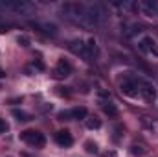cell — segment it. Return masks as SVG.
Listing matches in <instances>:
<instances>
[{"mask_svg": "<svg viewBox=\"0 0 158 157\" xmlns=\"http://www.w3.org/2000/svg\"><path fill=\"white\" fill-rule=\"evenodd\" d=\"M70 50H72L74 54L86 56V44H85L83 41H79V39H76V41H72V43H70Z\"/></svg>", "mask_w": 158, "mask_h": 157, "instance_id": "obj_12", "label": "cell"}, {"mask_svg": "<svg viewBox=\"0 0 158 157\" xmlns=\"http://www.w3.org/2000/svg\"><path fill=\"white\" fill-rule=\"evenodd\" d=\"M7 129H9V124L6 122V118L0 117V133H6Z\"/></svg>", "mask_w": 158, "mask_h": 157, "instance_id": "obj_17", "label": "cell"}, {"mask_svg": "<svg viewBox=\"0 0 158 157\" xmlns=\"http://www.w3.org/2000/svg\"><path fill=\"white\" fill-rule=\"evenodd\" d=\"M140 9L143 11L145 17H158V2L155 0H145L140 4Z\"/></svg>", "mask_w": 158, "mask_h": 157, "instance_id": "obj_8", "label": "cell"}, {"mask_svg": "<svg viewBox=\"0 0 158 157\" xmlns=\"http://www.w3.org/2000/svg\"><path fill=\"white\" fill-rule=\"evenodd\" d=\"M121 92H125L127 96H138L140 94V81L136 79H125L121 83Z\"/></svg>", "mask_w": 158, "mask_h": 157, "instance_id": "obj_6", "label": "cell"}, {"mask_svg": "<svg viewBox=\"0 0 158 157\" xmlns=\"http://www.w3.org/2000/svg\"><path fill=\"white\" fill-rule=\"evenodd\" d=\"M109 17V11L103 4H88L83 9V22L88 26H98L103 24Z\"/></svg>", "mask_w": 158, "mask_h": 157, "instance_id": "obj_1", "label": "cell"}, {"mask_svg": "<svg viewBox=\"0 0 158 157\" xmlns=\"http://www.w3.org/2000/svg\"><path fill=\"white\" fill-rule=\"evenodd\" d=\"M138 46H140V50L142 52H145V54H149V56H158V46H156V41L153 39L151 35H145V37H142L140 43H138Z\"/></svg>", "mask_w": 158, "mask_h": 157, "instance_id": "obj_4", "label": "cell"}, {"mask_svg": "<svg viewBox=\"0 0 158 157\" xmlns=\"http://www.w3.org/2000/svg\"><path fill=\"white\" fill-rule=\"evenodd\" d=\"M19 43H22V46H28V43H30V41H28V37H24V35H22V37H19Z\"/></svg>", "mask_w": 158, "mask_h": 157, "instance_id": "obj_20", "label": "cell"}, {"mask_svg": "<svg viewBox=\"0 0 158 157\" xmlns=\"http://www.w3.org/2000/svg\"><path fill=\"white\" fill-rule=\"evenodd\" d=\"M134 155H142L143 154V150H142V146H132V150H131Z\"/></svg>", "mask_w": 158, "mask_h": 157, "instance_id": "obj_19", "label": "cell"}, {"mask_svg": "<svg viewBox=\"0 0 158 157\" xmlns=\"http://www.w3.org/2000/svg\"><path fill=\"white\" fill-rule=\"evenodd\" d=\"M85 150H86L88 154H98V144H96L94 141H86V142H85Z\"/></svg>", "mask_w": 158, "mask_h": 157, "instance_id": "obj_16", "label": "cell"}, {"mask_svg": "<svg viewBox=\"0 0 158 157\" xmlns=\"http://www.w3.org/2000/svg\"><path fill=\"white\" fill-rule=\"evenodd\" d=\"M13 117L17 118L19 122H26V120H30V113H26V111H22V109H13Z\"/></svg>", "mask_w": 158, "mask_h": 157, "instance_id": "obj_13", "label": "cell"}, {"mask_svg": "<svg viewBox=\"0 0 158 157\" xmlns=\"http://www.w3.org/2000/svg\"><path fill=\"white\" fill-rule=\"evenodd\" d=\"M70 72H72V65L68 61L61 59L57 63V67H55V76L57 78H66V76H70Z\"/></svg>", "mask_w": 158, "mask_h": 157, "instance_id": "obj_10", "label": "cell"}, {"mask_svg": "<svg viewBox=\"0 0 158 157\" xmlns=\"http://www.w3.org/2000/svg\"><path fill=\"white\" fill-rule=\"evenodd\" d=\"M83 6H77V4H68V6H64L63 7V13H66V17L68 19H72V20H76V22H83Z\"/></svg>", "mask_w": 158, "mask_h": 157, "instance_id": "obj_5", "label": "cell"}, {"mask_svg": "<svg viewBox=\"0 0 158 157\" xmlns=\"http://www.w3.org/2000/svg\"><path fill=\"white\" fill-rule=\"evenodd\" d=\"M140 94L147 100V102H155L156 100V89L153 83L149 81H140Z\"/></svg>", "mask_w": 158, "mask_h": 157, "instance_id": "obj_7", "label": "cell"}, {"mask_svg": "<svg viewBox=\"0 0 158 157\" xmlns=\"http://www.w3.org/2000/svg\"><path fill=\"white\" fill-rule=\"evenodd\" d=\"M55 142L59 144V146H72V142H74V139H72V133L68 131V129H61V131H57L55 133Z\"/></svg>", "mask_w": 158, "mask_h": 157, "instance_id": "obj_9", "label": "cell"}, {"mask_svg": "<svg viewBox=\"0 0 158 157\" xmlns=\"http://www.w3.org/2000/svg\"><path fill=\"white\" fill-rule=\"evenodd\" d=\"M2 76H4V72H2V70H0V78H2Z\"/></svg>", "mask_w": 158, "mask_h": 157, "instance_id": "obj_21", "label": "cell"}, {"mask_svg": "<svg viewBox=\"0 0 158 157\" xmlns=\"http://www.w3.org/2000/svg\"><path fill=\"white\" fill-rule=\"evenodd\" d=\"M7 7H11L13 11H17V13H20V15H31L33 13V4H30V2H26V0H15V2H7L6 4Z\"/></svg>", "mask_w": 158, "mask_h": 157, "instance_id": "obj_3", "label": "cell"}, {"mask_svg": "<svg viewBox=\"0 0 158 157\" xmlns=\"http://www.w3.org/2000/svg\"><path fill=\"white\" fill-rule=\"evenodd\" d=\"M105 113H109V115H116V107L114 105H105Z\"/></svg>", "mask_w": 158, "mask_h": 157, "instance_id": "obj_18", "label": "cell"}, {"mask_svg": "<svg viewBox=\"0 0 158 157\" xmlns=\"http://www.w3.org/2000/svg\"><path fill=\"white\" fill-rule=\"evenodd\" d=\"M86 128H88V129H99V128H101V120L96 118V117L86 118Z\"/></svg>", "mask_w": 158, "mask_h": 157, "instance_id": "obj_15", "label": "cell"}, {"mask_svg": "<svg viewBox=\"0 0 158 157\" xmlns=\"http://www.w3.org/2000/svg\"><path fill=\"white\" fill-rule=\"evenodd\" d=\"M35 28H39L46 35H57V26L53 22H35Z\"/></svg>", "mask_w": 158, "mask_h": 157, "instance_id": "obj_11", "label": "cell"}, {"mask_svg": "<svg viewBox=\"0 0 158 157\" xmlns=\"http://www.w3.org/2000/svg\"><path fill=\"white\" fill-rule=\"evenodd\" d=\"M70 115L72 118H86V107H74L72 111H70Z\"/></svg>", "mask_w": 158, "mask_h": 157, "instance_id": "obj_14", "label": "cell"}, {"mask_svg": "<svg viewBox=\"0 0 158 157\" xmlns=\"http://www.w3.org/2000/svg\"><path fill=\"white\" fill-rule=\"evenodd\" d=\"M20 137H22V141H24L26 144H30V146H33V148H42V146L46 144L44 135H42L40 131H35V129H26Z\"/></svg>", "mask_w": 158, "mask_h": 157, "instance_id": "obj_2", "label": "cell"}]
</instances>
